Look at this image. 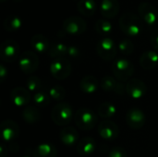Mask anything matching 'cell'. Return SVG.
Returning <instances> with one entry per match:
<instances>
[{
	"label": "cell",
	"instance_id": "cell-1",
	"mask_svg": "<svg viewBox=\"0 0 158 157\" xmlns=\"http://www.w3.org/2000/svg\"><path fill=\"white\" fill-rule=\"evenodd\" d=\"M119 28L124 34L130 37H136L142 33L143 19L131 12H127L121 15L118 20Z\"/></svg>",
	"mask_w": 158,
	"mask_h": 157
},
{
	"label": "cell",
	"instance_id": "cell-2",
	"mask_svg": "<svg viewBox=\"0 0 158 157\" xmlns=\"http://www.w3.org/2000/svg\"><path fill=\"white\" fill-rule=\"evenodd\" d=\"M72 106L67 103H60L54 106L51 112V118L57 126H66L74 118Z\"/></svg>",
	"mask_w": 158,
	"mask_h": 157
},
{
	"label": "cell",
	"instance_id": "cell-3",
	"mask_svg": "<svg viewBox=\"0 0 158 157\" xmlns=\"http://www.w3.org/2000/svg\"><path fill=\"white\" fill-rule=\"evenodd\" d=\"M96 114L89 108H80L75 112L74 121L79 129L81 130H91L97 123Z\"/></svg>",
	"mask_w": 158,
	"mask_h": 157
},
{
	"label": "cell",
	"instance_id": "cell-4",
	"mask_svg": "<svg viewBox=\"0 0 158 157\" xmlns=\"http://www.w3.org/2000/svg\"><path fill=\"white\" fill-rule=\"evenodd\" d=\"M112 72L118 81H129L134 73V66L126 58H118L112 64Z\"/></svg>",
	"mask_w": 158,
	"mask_h": 157
},
{
	"label": "cell",
	"instance_id": "cell-5",
	"mask_svg": "<svg viewBox=\"0 0 158 157\" xmlns=\"http://www.w3.org/2000/svg\"><path fill=\"white\" fill-rule=\"evenodd\" d=\"M96 52L101 59L105 61H111L117 56L118 46L113 39L109 37H104L98 41L96 44Z\"/></svg>",
	"mask_w": 158,
	"mask_h": 157
},
{
	"label": "cell",
	"instance_id": "cell-6",
	"mask_svg": "<svg viewBox=\"0 0 158 157\" xmlns=\"http://www.w3.org/2000/svg\"><path fill=\"white\" fill-rule=\"evenodd\" d=\"M20 48L19 43L12 39L5 40L0 45V58L7 63H12L19 57Z\"/></svg>",
	"mask_w": 158,
	"mask_h": 157
},
{
	"label": "cell",
	"instance_id": "cell-7",
	"mask_svg": "<svg viewBox=\"0 0 158 157\" xmlns=\"http://www.w3.org/2000/svg\"><path fill=\"white\" fill-rule=\"evenodd\" d=\"M71 71L72 66L69 60L66 59L65 57L55 59L50 64V73L56 80L62 81L69 78Z\"/></svg>",
	"mask_w": 158,
	"mask_h": 157
},
{
	"label": "cell",
	"instance_id": "cell-8",
	"mask_svg": "<svg viewBox=\"0 0 158 157\" xmlns=\"http://www.w3.org/2000/svg\"><path fill=\"white\" fill-rule=\"evenodd\" d=\"M19 67L25 74H32L39 67L38 56L32 51H24L19 57Z\"/></svg>",
	"mask_w": 158,
	"mask_h": 157
},
{
	"label": "cell",
	"instance_id": "cell-9",
	"mask_svg": "<svg viewBox=\"0 0 158 157\" xmlns=\"http://www.w3.org/2000/svg\"><path fill=\"white\" fill-rule=\"evenodd\" d=\"M86 27L85 20L77 16L69 17L63 21V31L69 35H81L86 31Z\"/></svg>",
	"mask_w": 158,
	"mask_h": 157
},
{
	"label": "cell",
	"instance_id": "cell-10",
	"mask_svg": "<svg viewBox=\"0 0 158 157\" xmlns=\"http://www.w3.org/2000/svg\"><path fill=\"white\" fill-rule=\"evenodd\" d=\"M138 13L140 18L148 26H154L158 19V12L156 7L149 2H142L138 6Z\"/></svg>",
	"mask_w": 158,
	"mask_h": 157
},
{
	"label": "cell",
	"instance_id": "cell-11",
	"mask_svg": "<svg viewBox=\"0 0 158 157\" xmlns=\"http://www.w3.org/2000/svg\"><path fill=\"white\" fill-rule=\"evenodd\" d=\"M0 132L4 142L12 143L19 135V127L14 120L6 119L0 124Z\"/></svg>",
	"mask_w": 158,
	"mask_h": 157
},
{
	"label": "cell",
	"instance_id": "cell-12",
	"mask_svg": "<svg viewBox=\"0 0 158 157\" xmlns=\"http://www.w3.org/2000/svg\"><path fill=\"white\" fill-rule=\"evenodd\" d=\"M98 133L103 140L110 142L118 138L119 134V129L112 120L105 119L98 125Z\"/></svg>",
	"mask_w": 158,
	"mask_h": 157
},
{
	"label": "cell",
	"instance_id": "cell-13",
	"mask_svg": "<svg viewBox=\"0 0 158 157\" xmlns=\"http://www.w3.org/2000/svg\"><path fill=\"white\" fill-rule=\"evenodd\" d=\"M127 93L133 99H141L147 93L146 84L140 79H131L126 84Z\"/></svg>",
	"mask_w": 158,
	"mask_h": 157
},
{
	"label": "cell",
	"instance_id": "cell-14",
	"mask_svg": "<svg viewBox=\"0 0 158 157\" xmlns=\"http://www.w3.org/2000/svg\"><path fill=\"white\" fill-rule=\"evenodd\" d=\"M101 88L105 91V92H108V93H115L119 95H123L126 92V86L118 81L116 78L112 77V76H105L100 82Z\"/></svg>",
	"mask_w": 158,
	"mask_h": 157
},
{
	"label": "cell",
	"instance_id": "cell-15",
	"mask_svg": "<svg viewBox=\"0 0 158 157\" xmlns=\"http://www.w3.org/2000/svg\"><path fill=\"white\" fill-rule=\"evenodd\" d=\"M146 121V117L144 113L138 108H131L127 112L126 122L128 126L133 130L142 129Z\"/></svg>",
	"mask_w": 158,
	"mask_h": 157
},
{
	"label": "cell",
	"instance_id": "cell-16",
	"mask_svg": "<svg viewBox=\"0 0 158 157\" xmlns=\"http://www.w3.org/2000/svg\"><path fill=\"white\" fill-rule=\"evenodd\" d=\"M31 97V92L28 89L20 86L15 87L10 93V98L12 103L19 107L29 105Z\"/></svg>",
	"mask_w": 158,
	"mask_h": 157
},
{
	"label": "cell",
	"instance_id": "cell-17",
	"mask_svg": "<svg viewBox=\"0 0 158 157\" xmlns=\"http://www.w3.org/2000/svg\"><path fill=\"white\" fill-rule=\"evenodd\" d=\"M96 149V143L92 137H84L79 141L76 146V151L79 155L83 157L89 156Z\"/></svg>",
	"mask_w": 158,
	"mask_h": 157
},
{
	"label": "cell",
	"instance_id": "cell-18",
	"mask_svg": "<svg viewBox=\"0 0 158 157\" xmlns=\"http://www.w3.org/2000/svg\"><path fill=\"white\" fill-rule=\"evenodd\" d=\"M59 139L64 145L71 147L79 143V133L72 127H65L60 130Z\"/></svg>",
	"mask_w": 158,
	"mask_h": 157
},
{
	"label": "cell",
	"instance_id": "cell-19",
	"mask_svg": "<svg viewBox=\"0 0 158 157\" xmlns=\"http://www.w3.org/2000/svg\"><path fill=\"white\" fill-rule=\"evenodd\" d=\"M100 11L105 18L112 19L116 17L119 11V3L118 0H102Z\"/></svg>",
	"mask_w": 158,
	"mask_h": 157
},
{
	"label": "cell",
	"instance_id": "cell-20",
	"mask_svg": "<svg viewBox=\"0 0 158 157\" xmlns=\"http://www.w3.org/2000/svg\"><path fill=\"white\" fill-rule=\"evenodd\" d=\"M140 65L145 70L155 69L158 65V54L153 50L143 53L140 57Z\"/></svg>",
	"mask_w": 158,
	"mask_h": 157
},
{
	"label": "cell",
	"instance_id": "cell-21",
	"mask_svg": "<svg viewBox=\"0 0 158 157\" xmlns=\"http://www.w3.org/2000/svg\"><path fill=\"white\" fill-rule=\"evenodd\" d=\"M31 45L32 49L39 54H44L45 52H48L50 48L49 40L47 39L46 36L43 34L33 35L31 39Z\"/></svg>",
	"mask_w": 158,
	"mask_h": 157
},
{
	"label": "cell",
	"instance_id": "cell-22",
	"mask_svg": "<svg viewBox=\"0 0 158 157\" xmlns=\"http://www.w3.org/2000/svg\"><path fill=\"white\" fill-rule=\"evenodd\" d=\"M57 150L56 146L50 143H42L38 144L34 151L33 157H56Z\"/></svg>",
	"mask_w": 158,
	"mask_h": 157
},
{
	"label": "cell",
	"instance_id": "cell-23",
	"mask_svg": "<svg viewBox=\"0 0 158 157\" xmlns=\"http://www.w3.org/2000/svg\"><path fill=\"white\" fill-rule=\"evenodd\" d=\"M98 80L93 75L84 76L80 82V89L85 93H94L97 91Z\"/></svg>",
	"mask_w": 158,
	"mask_h": 157
},
{
	"label": "cell",
	"instance_id": "cell-24",
	"mask_svg": "<svg viewBox=\"0 0 158 157\" xmlns=\"http://www.w3.org/2000/svg\"><path fill=\"white\" fill-rule=\"evenodd\" d=\"M22 24H23L22 19L17 15L7 16L3 22L4 29L8 32H14L19 31L22 27Z\"/></svg>",
	"mask_w": 158,
	"mask_h": 157
},
{
	"label": "cell",
	"instance_id": "cell-25",
	"mask_svg": "<svg viewBox=\"0 0 158 157\" xmlns=\"http://www.w3.org/2000/svg\"><path fill=\"white\" fill-rule=\"evenodd\" d=\"M77 8L81 14L86 17H91L96 12L97 5L94 0H80L78 2Z\"/></svg>",
	"mask_w": 158,
	"mask_h": 157
},
{
	"label": "cell",
	"instance_id": "cell-26",
	"mask_svg": "<svg viewBox=\"0 0 158 157\" xmlns=\"http://www.w3.org/2000/svg\"><path fill=\"white\" fill-rule=\"evenodd\" d=\"M22 118L24 121L28 124H34L38 122L41 118V114L37 107L33 105H28L24 108L22 112Z\"/></svg>",
	"mask_w": 158,
	"mask_h": 157
},
{
	"label": "cell",
	"instance_id": "cell-27",
	"mask_svg": "<svg viewBox=\"0 0 158 157\" xmlns=\"http://www.w3.org/2000/svg\"><path fill=\"white\" fill-rule=\"evenodd\" d=\"M68 49L69 46H67L65 43H55L52 45H50V48L48 50V55L50 57L54 59L64 58L68 55Z\"/></svg>",
	"mask_w": 158,
	"mask_h": 157
},
{
	"label": "cell",
	"instance_id": "cell-28",
	"mask_svg": "<svg viewBox=\"0 0 158 157\" xmlns=\"http://www.w3.org/2000/svg\"><path fill=\"white\" fill-rule=\"evenodd\" d=\"M98 115L104 118V119H108L112 117H114L117 113V107L114 104L109 103V102H106L101 104L98 106Z\"/></svg>",
	"mask_w": 158,
	"mask_h": 157
},
{
	"label": "cell",
	"instance_id": "cell-29",
	"mask_svg": "<svg viewBox=\"0 0 158 157\" xmlns=\"http://www.w3.org/2000/svg\"><path fill=\"white\" fill-rule=\"evenodd\" d=\"M94 29L96 31V32L104 37H107L113 30V26L112 23L107 20V19H100L96 21Z\"/></svg>",
	"mask_w": 158,
	"mask_h": 157
},
{
	"label": "cell",
	"instance_id": "cell-30",
	"mask_svg": "<svg viewBox=\"0 0 158 157\" xmlns=\"http://www.w3.org/2000/svg\"><path fill=\"white\" fill-rule=\"evenodd\" d=\"M32 99L34 104L39 107H45L49 105L51 102V96L49 95V93H46L44 90L35 93L32 96Z\"/></svg>",
	"mask_w": 158,
	"mask_h": 157
},
{
	"label": "cell",
	"instance_id": "cell-31",
	"mask_svg": "<svg viewBox=\"0 0 158 157\" xmlns=\"http://www.w3.org/2000/svg\"><path fill=\"white\" fill-rule=\"evenodd\" d=\"M48 93H49V95L51 96V98L56 101H62L65 99V97L67 95L66 89L61 85H55V86L51 87L49 89Z\"/></svg>",
	"mask_w": 158,
	"mask_h": 157
},
{
	"label": "cell",
	"instance_id": "cell-32",
	"mask_svg": "<svg viewBox=\"0 0 158 157\" xmlns=\"http://www.w3.org/2000/svg\"><path fill=\"white\" fill-rule=\"evenodd\" d=\"M26 86H27V89L30 92H32V93H35L42 90V81L37 76H34V75L30 76L27 79Z\"/></svg>",
	"mask_w": 158,
	"mask_h": 157
},
{
	"label": "cell",
	"instance_id": "cell-33",
	"mask_svg": "<svg viewBox=\"0 0 158 157\" xmlns=\"http://www.w3.org/2000/svg\"><path fill=\"white\" fill-rule=\"evenodd\" d=\"M118 49L119 50V52L122 55L129 56V55H131L133 53V51H134V44H133V43L130 39H122L118 43Z\"/></svg>",
	"mask_w": 158,
	"mask_h": 157
},
{
	"label": "cell",
	"instance_id": "cell-34",
	"mask_svg": "<svg viewBox=\"0 0 158 157\" xmlns=\"http://www.w3.org/2000/svg\"><path fill=\"white\" fill-rule=\"evenodd\" d=\"M69 58L71 59H79L81 56V51L79 47L75 46V45H70L69 46L68 49V55H67Z\"/></svg>",
	"mask_w": 158,
	"mask_h": 157
},
{
	"label": "cell",
	"instance_id": "cell-35",
	"mask_svg": "<svg viewBox=\"0 0 158 157\" xmlns=\"http://www.w3.org/2000/svg\"><path fill=\"white\" fill-rule=\"evenodd\" d=\"M108 157H128L127 152L124 148L122 147H113L111 151L109 152Z\"/></svg>",
	"mask_w": 158,
	"mask_h": 157
},
{
	"label": "cell",
	"instance_id": "cell-36",
	"mask_svg": "<svg viewBox=\"0 0 158 157\" xmlns=\"http://www.w3.org/2000/svg\"><path fill=\"white\" fill-rule=\"evenodd\" d=\"M151 44L154 49L158 51V28L153 31L151 35Z\"/></svg>",
	"mask_w": 158,
	"mask_h": 157
},
{
	"label": "cell",
	"instance_id": "cell-37",
	"mask_svg": "<svg viewBox=\"0 0 158 157\" xmlns=\"http://www.w3.org/2000/svg\"><path fill=\"white\" fill-rule=\"evenodd\" d=\"M7 73H8L7 68L4 65H0V80H1V81H5V79L7 76Z\"/></svg>",
	"mask_w": 158,
	"mask_h": 157
},
{
	"label": "cell",
	"instance_id": "cell-38",
	"mask_svg": "<svg viewBox=\"0 0 158 157\" xmlns=\"http://www.w3.org/2000/svg\"><path fill=\"white\" fill-rule=\"evenodd\" d=\"M7 156V149L4 144L0 145V157Z\"/></svg>",
	"mask_w": 158,
	"mask_h": 157
},
{
	"label": "cell",
	"instance_id": "cell-39",
	"mask_svg": "<svg viewBox=\"0 0 158 157\" xmlns=\"http://www.w3.org/2000/svg\"><path fill=\"white\" fill-rule=\"evenodd\" d=\"M13 1H15V2H20L21 0H13Z\"/></svg>",
	"mask_w": 158,
	"mask_h": 157
},
{
	"label": "cell",
	"instance_id": "cell-40",
	"mask_svg": "<svg viewBox=\"0 0 158 157\" xmlns=\"http://www.w3.org/2000/svg\"><path fill=\"white\" fill-rule=\"evenodd\" d=\"M20 157H31V156H29V155H23V156H20Z\"/></svg>",
	"mask_w": 158,
	"mask_h": 157
},
{
	"label": "cell",
	"instance_id": "cell-41",
	"mask_svg": "<svg viewBox=\"0 0 158 157\" xmlns=\"http://www.w3.org/2000/svg\"><path fill=\"white\" fill-rule=\"evenodd\" d=\"M0 1H1V2H3V3H4V2H6V0H0Z\"/></svg>",
	"mask_w": 158,
	"mask_h": 157
}]
</instances>
